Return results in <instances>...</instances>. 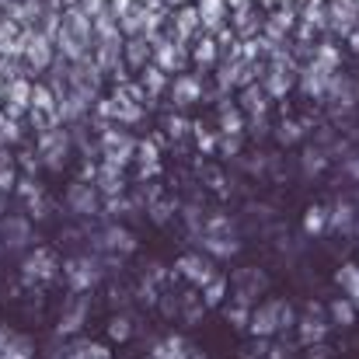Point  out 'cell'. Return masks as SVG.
Masks as SVG:
<instances>
[{
	"instance_id": "6da1fadb",
	"label": "cell",
	"mask_w": 359,
	"mask_h": 359,
	"mask_svg": "<svg viewBox=\"0 0 359 359\" xmlns=\"http://www.w3.org/2000/svg\"><path fill=\"white\" fill-rule=\"evenodd\" d=\"M297 328V314L286 300H265L262 307L251 311V321H248V332L255 339H269L276 332H290Z\"/></svg>"
},
{
	"instance_id": "7a4b0ae2",
	"label": "cell",
	"mask_w": 359,
	"mask_h": 359,
	"mask_svg": "<svg viewBox=\"0 0 359 359\" xmlns=\"http://www.w3.org/2000/svg\"><path fill=\"white\" fill-rule=\"evenodd\" d=\"M60 258H56V251H49V248H35L28 258H25V279L28 283H53L56 276H60Z\"/></svg>"
},
{
	"instance_id": "3957f363",
	"label": "cell",
	"mask_w": 359,
	"mask_h": 359,
	"mask_svg": "<svg viewBox=\"0 0 359 359\" xmlns=\"http://www.w3.org/2000/svg\"><path fill=\"white\" fill-rule=\"evenodd\" d=\"M63 279H67L70 293H88L98 283V265L91 258H70L63 265Z\"/></svg>"
},
{
	"instance_id": "277c9868",
	"label": "cell",
	"mask_w": 359,
	"mask_h": 359,
	"mask_svg": "<svg viewBox=\"0 0 359 359\" xmlns=\"http://www.w3.org/2000/svg\"><path fill=\"white\" fill-rule=\"evenodd\" d=\"M178 272L189 279V283H196V286H206L217 272H213V262L210 258H203V255H182L178 258Z\"/></svg>"
},
{
	"instance_id": "5b68a950",
	"label": "cell",
	"mask_w": 359,
	"mask_h": 359,
	"mask_svg": "<svg viewBox=\"0 0 359 359\" xmlns=\"http://www.w3.org/2000/svg\"><path fill=\"white\" fill-rule=\"evenodd\" d=\"M0 359H35V346L28 335L0 328Z\"/></svg>"
},
{
	"instance_id": "8992f818",
	"label": "cell",
	"mask_w": 359,
	"mask_h": 359,
	"mask_svg": "<svg viewBox=\"0 0 359 359\" xmlns=\"http://www.w3.org/2000/svg\"><path fill=\"white\" fill-rule=\"evenodd\" d=\"M67 203H70V210H74L77 217H91V213H98V192H95V185H88V182L70 185Z\"/></svg>"
},
{
	"instance_id": "52a82bcc",
	"label": "cell",
	"mask_w": 359,
	"mask_h": 359,
	"mask_svg": "<svg viewBox=\"0 0 359 359\" xmlns=\"http://www.w3.org/2000/svg\"><path fill=\"white\" fill-rule=\"evenodd\" d=\"M39 150H42L46 164H49L53 171H60V168H63V161H67V136H63L60 129H49V133H42Z\"/></svg>"
},
{
	"instance_id": "ba28073f",
	"label": "cell",
	"mask_w": 359,
	"mask_h": 359,
	"mask_svg": "<svg viewBox=\"0 0 359 359\" xmlns=\"http://www.w3.org/2000/svg\"><path fill=\"white\" fill-rule=\"evenodd\" d=\"M88 321V297L84 293H74L70 297V304H67V311H63V318H60V335H74L81 325Z\"/></svg>"
},
{
	"instance_id": "9c48e42d",
	"label": "cell",
	"mask_w": 359,
	"mask_h": 359,
	"mask_svg": "<svg viewBox=\"0 0 359 359\" xmlns=\"http://www.w3.org/2000/svg\"><path fill=\"white\" fill-rule=\"evenodd\" d=\"M297 332H300V342H304V346H314V342H321V339H325L328 325L321 321V311H318L314 304L307 307V318H300V321H297Z\"/></svg>"
},
{
	"instance_id": "30bf717a",
	"label": "cell",
	"mask_w": 359,
	"mask_h": 359,
	"mask_svg": "<svg viewBox=\"0 0 359 359\" xmlns=\"http://www.w3.org/2000/svg\"><path fill=\"white\" fill-rule=\"evenodd\" d=\"M356 206L353 203H335L332 210H328V231H335V234H353L356 231Z\"/></svg>"
},
{
	"instance_id": "8fae6325",
	"label": "cell",
	"mask_w": 359,
	"mask_h": 359,
	"mask_svg": "<svg viewBox=\"0 0 359 359\" xmlns=\"http://www.w3.org/2000/svg\"><path fill=\"white\" fill-rule=\"evenodd\" d=\"M0 241H4L7 248H21V244H28V241H32L28 220H25V217H7V220H0Z\"/></svg>"
},
{
	"instance_id": "7c38bea8",
	"label": "cell",
	"mask_w": 359,
	"mask_h": 359,
	"mask_svg": "<svg viewBox=\"0 0 359 359\" xmlns=\"http://www.w3.org/2000/svg\"><path fill=\"white\" fill-rule=\"evenodd\" d=\"M133 140L126 136V133H119V129H109L105 133V157H109V164H126L129 161V154H133Z\"/></svg>"
},
{
	"instance_id": "4fadbf2b",
	"label": "cell",
	"mask_w": 359,
	"mask_h": 359,
	"mask_svg": "<svg viewBox=\"0 0 359 359\" xmlns=\"http://www.w3.org/2000/svg\"><path fill=\"white\" fill-rule=\"evenodd\" d=\"M63 359H112V353H109V346H102V342L74 339V342L63 349Z\"/></svg>"
},
{
	"instance_id": "5bb4252c",
	"label": "cell",
	"mask_w": 359,
	"mask_h": 359,
	"mask_svg": "<svg viewBox=\"0 0 359 359\" xmlns=\"http://www.w3.org/2000/svg\"><path fill=\"white\" fill-rule=\"evenodd\" d=\"M234 286H238V297L234 300H251V293H258V290H265L269 286V279L258 272V269H241L238 276H234Z\"/></svg>"
},
{
	"instance_id": "9a60e30c",
	"label": "cell",
	"mask_w": 359,
	"mask_h": 359,
	"mask_svg": "<svg viewBox=\"0 0 359 359\" xmlns=\"http://www.w3.org/2000/svg\"><path fill=\"white\" fill-rule=\"evenodd\" d=\"M98 244L105 248V251H112V255H129V251H136V238L126 231V227H109Z\"/></svg>"
},
{
	"instance_id": "2e32d148",
	"label": "cell",
	"mask_w": 359,
	"mask_h": 359,
	"mask_svg": "<svg viewBox=\"0 0 359 359\" xmlns=\"http://www.w3.org/2000/svg\"><path fill=\"white\" fill-rule=\"evenodd\" d=\"M21 53L28 56V63H32L35 70H46L49 60H53V49H49V42H46L42 35H25V49H21Z\"/></svg>"
},
{
	"instance_id": "e0dca14e",
	"label": "cell",
	"mask_w": 359,
	"mask_h": 359,
	"mask_svg": "<svg viewBox=\"0 0 359 359\" xmlns=\"http://www.w3.org/2000/svg\"><path fill=\"white\" fill-rule=\"evenodd\" d=\"M328 314H332V325H342V328H353L359 318V307L349 300V297H335L328 304Z\"/></svg>"
},
{
	"instance_id": "ac0fdd59",
	"label": "cell",
	"mask_w": 359,
	"mask_h": 359,
	"mask_svg": "<svg viewBox=\"0 0 359 359\" xmlns=\"http://www.w3.org/2000/svg\"><path fill=\"white\" fill-rule=\"evenodd\" d=\"M147 359H192V353H189V342L182 335H168Z\"/></svg>"
},
{
	"instance_id": "d6986e66",
	"label": "cell",
	"mask_w": 359,
	"mask_h": 359,
	"mask_svg": "<svg viewBox=\"0 0 359 359\" xmlns=\"http://www.w3.org/2000/svg\"><path fill=\"white\" fill-rule=\"evenodd\" d=\"M335 283L342 286V293L359 307V265L356 262H346V265L335 272Z\"/></svg>"
},
{
	"instance_id": "ffe728a7",
	"label": "cell",
	"mask_w": 359,
	"mask_h": 359,
	"mask_svg": "<svg viewBox=\"0 0 359 359\" xmlns=\"http://www.w3.org/2000/svg\"><path fill=\"white\" fill-rule=\"evenodd\" d=\"M203 98V84L192 77V74H182L178 81H175V102L178 105H192V102H199Z\"/></svg>"
},
{
	"instance_id": "44dd1931",
	"label": "cell",
	"mask_w": 359,
	"mask_h": 359,
	"mask_svg": "<svg viewBox=\"0 0 359 359\" xmlns=\"http://www.w3.org/2000/svg\"><path fill=\"white\" fill-rule=\"evenodd\" d=\"M175 25H178V39H189L196 28H203V14H199V7H185V11L175 18Z\"/></svg>"
},
{
	"instance_id": "7402d4cb",
	"label": "cell",
	"mask_w": 359,
	"mask_h": 359,
	"mask_svg": "<svg viewBox=\"0 0 359 359\" xmlns=\"http://www.w3.org/2000/svg\"><path fill=\"white\" fill-rule=\"evenodd\" d=\"M265 98H269V91H265V88H255V84H248V88H244V95H241V102H244V112H251V116H262V112H265Z\"/></svg>"
},
{
	"instance_id": "603a6c76",
	"label": "cell",
	"mask_w": 359,
	"mask_h": 359,
	"mask_svg": "<svg viewBox=\"0 0 359 359\" xmlns=\"http://www.w3.org/2000/svg\"><path fill=\"white\" fill-rule=\"evenodd\" d=\"M304 231L307 234H325L328 231V210L325 206H311L304 213Z\"/></svg>"
},
{
	"instance_id": "cb8c5ba5",
	"label": "cell",
	"mask_w": 359,
	"mask_h": 359,
	"mask_svg": "<svg viewBox=\"0 0 359 359\" xmlns=\"http://www.w3.org/2000/svg\"><path fill=\"white\" fill-rule=\"evenodd\" d=\"M7 98H11V105H18V109H32V84H28V81H11V84H7Z\"/></svg>"
},
{
	"instance_id": "d4e9b609",
	"label": "cell",
	"mask_w": 359,
	"mask_h": 359,
	"mask_svg": "<svg viewBox=\"0 0 359 359\" xmlns=\"http://www.w3.org/2000/svg\"><path fill=\"white\" fill-rule=\"evenodd\" d=\"M224 297H227V279H224V276H213V279L203 286V300H206V307L224 304Z\"/></svg>"
},
{
	"instance_id": "484cf974",
	"label": "cell",
	"mask_w": 359,
	"mask_h": 359,
	"mask_svg": "<svg viewBox=\"0 0 359 359\" xmlns=\"http://www.w3.org/2000/svg\"><path fill=\"white\" fill-rule=\"evenodd\" d=\"M102 192L105 196H116V192H122V175H119V164H109L105 161V168H102Z\"/></svg>"
},
{
	"instance_id": "4316f807",
	"label": "cell",
	"mask_w": 359,
	"mask_h": 359,
	"mask_svg": "<svg viewBox=\"0 0 359 359\" xmlns=\"http://www.w3.org/2000/svg\"><path fill=\"white\" fill-rule=\"evenodd\" d=\"M265 91H269L272 98H283V95L290 91V77H286V70H272V74L265 77Z\"/></svg>"
},
{
	"instance_id": "83f0119b",
	"label": "cell",
	"mask_w": 359,
	"mask_h": 359,
	"mask_svg": "<svg viewBox=\"0 0 359 359\" xmlns=\"http://www.w3.org/2000/svg\"><path fill=\"white\" fill-rule=\"evenodd\" d=\"M32 109H35V112H60V109H56V102H53V91H49V88H42V84H39V88H32Z\"/></svg>"
},
{
	"instance_id": "f1b7e54d",
	"label": "cell",
	"mask_w": 359,
	"mask_h": 359,
	"mask_svg": "<svg viewBox=\"0 0 359 359\" xmlns=\"http://www.w3.org/2000/svg\"><path fill=\"white\" fill-rule=\"evenodd\" d=\"M206 251H210V255H234V251H238V241L210 234V238H206Z\"/></svg>"
},
{
	"instance_id": "f546056e",
	"label": "cell",
	"mask_w": 359,
	"mask_h": 359,
	"mask_svg": "<svg viewBox=\"0 0 359 359\" xmlns=\"http://www.w3.org/2000/svg\"><path fill=\"white\" fill-rule=\"evenodd\" d=\"M325 161H328L325 150H314V147L304 150V175H318V171L325 168Z\"/></svg>"
},
{
	"instance_id": "4dcf8cb0",
	"label": "cell",
	"mask_w": 359,
	"mask_h": 359,
	"mask_svg": "<svg viewBox=\"0 0 359 359\" xmlns=\"http://www.w3.org/2000/svg\"><path fill=\"white\" fill-rule=\"evenodd\" d=\"M129 332H133V328H129V318H112V321H109V339H112V342H126V339H129Z\"/></svg>"
},
{
	"instance_id": "1f68e13d",
	"label": "cell",
	"mask_w": 359,
	"mask_h": 359,
	"mask_svg": "<svg viewBox=\"0 0 359 359\" xmlns=\"http://www.w3.org/2000/svg\"><path fill=\"white\" fill-rule=\"evenodd\" d=\"M14 182H18V175H14L11 161H0V196H7L14 189Z\"/></svg>"
},
{
	"instance_id": "d6a6232c",
	"label": "cell",
	"mask_w": 359,
	"mask_h": 359,
	"mask_svg": "<svg viewBox=\"0 0 359 359\" xmlns=\"http://www.w3.org/2000/svg\"><path fill=\"white\" fill-rule=\"evenodd\" d=\"M213 56H217V42H213V39H203L199 49H196V60H199V63H213Z\"/></svg>"
},
{
	"instance_id": "836d02e7",
	"label": "cell",
	"mask_w": 359,
	"mask_h": 359,
	"mask_svg": "<svg viewBox=\"0 0 359 359\" xmlns=\"http://www.w3.org/2000/svg\"><path fill=\"white\" fill-rule=\"evenodd\" d=\"M143 88H150L154 95L164 88V70L161 67H154V70H147V77H143Z\"/></svg>"
},
{
	"instance_id": "e575fe53",
	"label": "cell",
	"mask_w": 359,
	"mask_h": 359,
	"mask_svg": "<svg viewBox=\"0 0 359 359\" xmlns=\"http://www.w3.org/2000/svg\"><path fill=\"white\" fill-rule=\"evenodd\" d=\"M126 53H129V63L140 67V63H143V39H133V42L126 46Z\"/></svg>"
},
{
	"instance_id": "d590c367",
	"label": "cell",
	"mask_w": 359,
	"mask_h": 359,
	"mask_svg": "<svg viewBox=\"0 0 359 359\" xmlns=\"http://www.w3.org/2000/svg\"><path fill=\"white\" fill-rule=\"evenodd\" d=\"M297 136H300V126H297V122H283V126H279V140H283V143H293Z\"/></svg>"
},
{
	"instance_id": "8d00e7d4",
	"label": "cell",
	"mask_w": 359,
	"mask_h": 359,
	"mask_svg": "<svg viewBox=\"0 0 359 359\" xmlns=\"http://www.w3.org/2000/svg\"><path fill=\"white\" fill-rule=\"evenodd\" d=\"M269 359H290V353H286L283 346H272V349H269Z\"/></svg>"
},
{
	"instance_id": "74e56055",
	"label": "cell",
	"mask_w": 359,
	"mask_h": 359,
	"mask_svg": "<svg viewBox=\"0 0 359 359\" xmlns=\"http://www.w3.org/2000/svg\"><path fill=\"white\" fill-rule=\"evenodd\" d=\"M227 7H234V11H241V7H248V0H227Z\"/></svg>"
},
{
	"instance_id": "f35d334b",
	"label": "cell",
	"mask_w": 359,
	"mask_h": 359,
	"mask_svg": "<svg viewBox=\"0 0 359 359\" xmlns=\"http://www.w3.org/2000/svg\"><path fill=\"white\" fill-rule=\"evenodd\" d=\"M168 4H185V0H168Z\"/></svg>"
},
{
	"instance_id": "ab89813d",
	"label": "cell",
	"mask_w": 359,
	"mask_h": 359,
	"mask_svg": "<svg viewBox=\"0 0 359 359\" xmlns=\"http://www.w3.org/2000/svg\"><path fill=\"white\" fill-rule=\"evenodd\" d=\"M192 359H206V356H192Z\"/></svg>"
},
{
	"instance_id": "60d3db41",
	"label": "cell",
	"mask_w": 359,
	"mask_h": 359,
	"mask_svg": "<svg viewBox=\"0 0 359 359\" xmlns=\"http://www.w3.org/2000/svg\"><path fill=\"white\" fill-rule=\"evenodd\" d=\"M356 234H359V220H356Z\"/></svg>"
},
{
	"instance_id": "b9f144b4",
	"label": "cell",
	"mask_w": 359,
	"mask_h": 359,
	"mask_svg": "<svg viewBox=\"0 0 359 359\" xmlns=\"http://www.w3.org/2000/svg\"><path fill=\"white\" fill-rule=\"evenodd\" d=\"M0 244H4V241H0Z\"/></svg>"
}]
</instances>
